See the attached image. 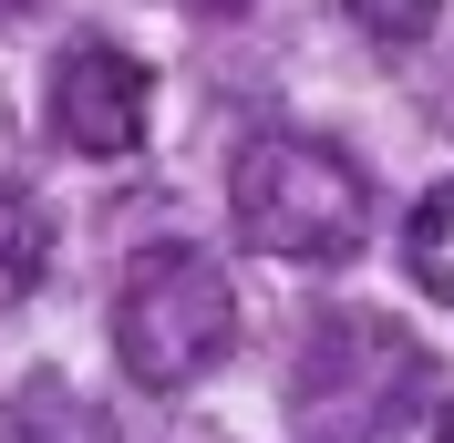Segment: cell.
Masks as SVG:
<instances>
[{
  "instance_id": "cell-1",
  "label": "cell",
  "mask_w": 454,
  "mask_h": 443,
  "mask_svg": "<svg viewBox=\"0 0 454 443\" xmlns=\"http://www.w3.org/2000/svg\"><path fill=\"white\" fill-rule=\"evenodd\" d=\"M227 206L248 227V248L289 258V268H340L372 227V175L320 135H258L227 175Z\"/></svg>"
},
{
  "instance_id": "cell-2",
  "label": "cell",
  "mask_w": 454,
  "mask_h": 443,
  "mask_svg": "<svg viewBox=\"0 0 454 443\" xmlns=\"http://www.w3.org/2000/svg\"><path fill=\"white\" fill-rule=\"evenodd\" d=\"M238 351V289L207 248H145L114 289V361L145 392H186Z\"/></svg>"
},
{
  "instance_id": "cell-3",
  "label": "cell",
  "mask_w": 454,
  "mask_h": 443,
  "mask_svg": "<svg viewBox=\"0 0 454 443\" xmlns=\"http://www.w3.org/2000/svg\"><path fill=\"white\" fill-rule=\"evenodd\" d=\"M145 113H155V83H145L135 52L114 42H73L52 73V135L83 155V166H124L145 144Z\"/></svg>"
},
{
  "instance_id": "cell-4",
  "label": "cell",
  "mask_w": 454,
  "mask_h": 443,
  "mask_svg": "<svg viewBox=\"0 0 454 443\" xmlns=\"http://www.w3.org/2000/svg\"><path fill=\"white\" fill-rule=\"evenodd\" d=\"M403 268H413V289H424L434 309H454V175L413 206V227H403Z\"/></svg>"
},
{
  "instance_id": "cell-5",
  "label": "cell",
  "mask_w": 454,
  "mask_h": 443,
  "mask_svg": "<svg viewBox=\"0 0 454 443\" xmlns=\"http://www.w3.org/2000/svg\"><path fill=\"white\" fill-rule=\"evenodd\" d=\"M0 443H114L104 433V413H83V402H73V392H21V402H11V413H0Z\"/></svg>"
},
{
  "instance_id": "cell-6",
  "label": "cell",
  "mask_w": 454,
  "mask_h": 443,
  "mask_svg": "<svg viewBox=\"0 0 454 443\" xmlns=\"http://www.w3.org/2000/svg\"><path fill=\"white\" fill-rule=\"evenodd\" d=\"M351 21H362L372 42H424V31L444 21V0H351Z\"/></svg>"
},
{
  "instance_id": "cell-7",
  "label": "cell",
  "mask_w": 454,
  "mask_h": 443,
  "mask_svg": "<svg viewBox=\"0 0 454 443\" xmlns=\"http://www.w3.org/2000/svg\"><path fill=\"white\" fill-rule=\"evenodd\" d=\"M186 11H258V0H186Z\"/></svg>"
},
{
  "instance_id": "cell-8",
  "label": "cell",
  "mask_w": 454,
  "mask_h": 443,
  "mask_svg": "<svg viewBox=\"0 0 454 443\" xmlns=\"http://www.w3.org/2000/svg\"><path fill=\"white\" fill-rule=\"evenodd\" d=\"M434 443H454V402H444V423H434Z\"/></svg>"
}]
</instances>
